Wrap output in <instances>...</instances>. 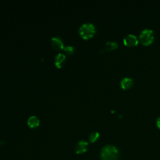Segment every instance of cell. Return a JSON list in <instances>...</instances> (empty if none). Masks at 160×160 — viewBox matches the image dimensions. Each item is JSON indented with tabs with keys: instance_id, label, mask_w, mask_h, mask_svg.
Here are the masks:
<instances>
[{
	"instance_id": "obj_1",
	"label": "cell",
	"mask_w": 160,
	"mask_h": 160,
	"mask_svg": "<svg viewBox=\"0 0 160 160\" xmlns=\"http://www.w3.org/2000/svg\"><path fill=\"white\" fill-rule=\"evenodd\" d=\"M118 150L112 145L105 146L101 152V160H118Z\"/></svg>"
},
{
	"instance_id": "obj_2",
	"label": "cell",
	"mask_w": 160,
	"mask_h": 160,
	"mask_svg": "<svg viewBox=\"0 0 160 160\" xmlns=\"http://www.w3.org/2000/svg\"><path fill=\"white\" fill-rule=\"evenodd\" d=\"M78 33L84 39H88L92 38L96 33V28L91 22L84 23L79 27Z\"/></svg>"
},
{
	"instance_id": "obj_3",
	"label": "cell",
	"mask_w": 160,
	"mask_h": 160,
	"mask_svg": "<svg viewBox=\"0 0 160 160\" xmlns=\"http://www.w3.org/2000/svg\"><path fill=\"white\" fill-rule=\"evenodd\" d=\"M139 39L142 44L149 45L154 41V32L151 29H144L139 34Z\"/></svg>"
},
{
	"instance_id": "obj_4",
	"label": "cell",
	"mask_w": 160,
	"mask_h": 160,
	"mask_svg": "<svg viewBox=\"0 0 160 160\" xmlns=\"http://www.w3.org/2000/svg\"><path fill=\"white\" fill-rule=\"evenodd\" d=\"M138 41H139V40H138V38L132 34H127L123 38L124 44L128 46H136L138 43Z\"/></svg>"
},
{
	"instance_id": "obj_5",
	"label": "cell",
	"mask_w": 160,
	"mask_h": 160,
	"mask_svg": "<svg viewBox=\"0 0 160 160\" xmlns=\"http://www.w3.org/2000/svg\"><path fill=\"white\" fill-rule=\"evenodd\" d=\"M51 45L52 47L55 49V50H61L64 49V43L62 41V39L58 37V36H54L51 38Z\"/></svg>"
},
{
	"instance_id": "obj_6",
	"label": "cell",
	"mask_w": 160,
	"mask_h": 160,
	"mask_svg": "<svg viewBox=\"0 0 160 160\" xmlns=\"http://www.w3.org/2000/svg\"><path fill=\"white\" fill-rule=\"evenodd\" d=\"M88 143L87 141L84 140H81L79 141L76 147H75V151L77 154H83L88 150Z\"/></svg>"
},
{
	"instance_id": "obj_7",
	"label": "cell",
	"mask_w": 160,
	"mask_h": 160,
	"mask_svg": "<svg viewBox=\"0 0 160 160\" xmlns=\"http://www.w3.org/2000/svg\"><path fill=\"white\" fill-rule=\"evenodd\" d=\"M66 63V56L62 53L58 54L54 58V64L58 68H61Z\"/></svg>"
},
{
	"instance_id": "obj_8",
	"label": "cell",
	"mask_w": 160,
	"mask_h": 160,
	"mask_svg": "<svg viewBox=\"0 0 160 160\" xmlns=\"http://www.w3.org/2000/svg\"><path fill=\"white\" fill-rule=\"evenodd\" d=\"M134 81L131 78L125 77L122 78L120 82V85L121 88L124 89H127L130 88L133 85Z\"/></svg>"
},
{
	"instance_id": "obj_9",
	"label": "cell",
	"mask_w": 160,
	"mask_h": 160,
	"mask_svg": "<svg viewBox=\"0 0 160 160\" xmlns=\"http://www.w3.org/2000/svg\"><path fill=\"white\" fill-rule=\"evenodd\" d=\"M39 119L35 116H30L28 119V125L31 128H36L39 125Z\"/></svg>"
},
{
	"instance_id": "obj_10",
	"label": "cell",
	"mask_w": 160,
	"mask_h": 160,
	"mask_svg": "<svg viewBox=\"0 0 160 160\" xmlns=\"http://www.w3.org/2000/svg\"><path fill=\"white\" fill-rule=\"evenodd\" d=\"M118 46V44L115 41H108L106 43L103 51H111L116 49Z\"/></svg>"
},
{
	"instance_id": "obj_11",
	"label": "cell",
	"mask_w": 160,
	"mask_h": 160,
	"mask_svg": "<svg viewBox=\"0 0 160 160\" xmlns=\"http://www.w3.org/2000/svg\"><path fill=\"white\" fill-rule=\"evenodd\" d=\"M99 137V134L98 132H96V131L92 132L89 135V140L91 142H94L98 140Z\"/></svg>"
},
{
	"instance_id": "obj_12",
	"label": "cell",
	"mask_w": 160,
	"mask_h": 160,
	"mask_svg": "<svg viewBox=\"0 0 160 160\" xmlns=\"http://www.w3.org/2000/svg\"><path fill=\"white\" fill-rule=\"evenodd\" d=\"M64 52L68 55H72L74 52V48L71 46H67L64 48Z\"/></svg>"
},
{
	"instance_id": "obj_13",
	"label": "cell",
	"mask_w": 160,
	"mask_h": 160,
	"mask_svg": "<svg viewBox=\"0 0 160 160\" xmlns=\"http://www.w3.org/2000/svg\"><path fill=\"white\" fill-rule=\"evenodd\" d=\"M156 126L160 129V117H158L156 119Z\"/></svg>"
}]
</instances>
